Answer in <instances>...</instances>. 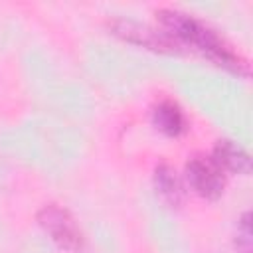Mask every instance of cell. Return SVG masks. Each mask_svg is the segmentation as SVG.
Segmentation results:
<instances>
[{"label": "cell", "instance_id": "1", "mask_svg": "<svg viewBox=\"0 0 253 253\" xmlns=\"http://www.w3.org/2000/svg\"><path fill=\"white\" fill-rule=\"evenodd\" d=\"M156 20L160 24V30L166 32L178 45L188 43L206 53L211 61L217 65L235 71L239 75L249 73V63L210 26L194 18L192 14H186L182 10L174 8H160L156 10Z\"/></svg>", "mask_w": 253, "mask_h": 253}, {"label": "cell", "instance_id": "2", "mask_svg": "<svg viewBox=\"0 0 253 253\" xmlns=\"http://www.w3.org/2000/svg\"><path fill=\"white\" fill-rule=\"evenodd\" d=\"M38 223L43 233L65 251H79L83 247V233L75 217L57 204H45L38 210Z\"/></svg>", "mask_w": 253, "mask_h": 253}, {"label": "cell", "instance_id": "3", "mask_svg": "<svg viewBox=\"0 0 253 253\" xmlns=\"http://www.w3.org/2000/svg\"><path fill=\"white\" fill-rule=\"evenodd\" d=\"M109 30L111 34H115L117 38L152 49V51H162V53H172L176 51L180 45L160 28H152L148 24H140L136 20H128V18H113L109 20Z\"/></svg>", "mask_w": 253, "mask_h": 253}, {"label": "cell", "instance_id": "4", "mask_svg": "<svg viewBox=\"0 0 253 253\" xmlns=\"http://www.w3.org/2000/svg\"><path fill=\"white\" fill-rule=\"evenodd\" d=\"M186 180L192 186V190L206 200H217L225 188L223 170L213 162L211 156L204 154H196L188 160Z\"/></svg>", "mask_w": 253, "mask_h": 253}, {"label": "cell", "instance_id": "5", "mask_svg": "<svg viewBox=\"0 0 253 253\" xmlns=\"http://www.w3.org/2000/svg\"><path fill=\"white\" fill-rule=\"evenodd\" d=\"M211 158L213 162L225 172H233V174H249L251 172V156L249 152L239 146L237 142L229 140V138H221L213 144L211 150Z\"/></svg>", "mask_w": 253, "mask_h": 253}, {"label": "cell", "instance_id": "6", "mask_svg": "<svg viewBox=\"0 0 253 253\" xmlns=\"http://www.w3.org/2000/svg\"><path fill=\"white\" fill-rule=\"evenodd\" d=\"M152 125L168 136H178L186 130V115L178 103L162 99L152 107Z\"/></svg>", "mask_w": 253, "mask_h": 253}, {"label": "cell", "instance_id": "7", "mask_svg": "<svg viewBox=\"0 0 253 253\" xmlns=\"http://www.w3.org/2000/svg\"><path fill=\"white\" fill-rule=\"evenodd\" d=\"M154 188L162 196V200L168 202L170 206H180L184 202V198H186V190H184L182 178L166 162H160L154 168Z\"/></svg>", "mask_w": 253, "mask_h": 253}, {"label": "cell", "instance_id": "8", "mask_svg": "<svg viewBox=\"0 0 253 253\" xmlns=\"http://www.w3.org/2000/svg\"><path fill=\"white\" fill-rule=\"evenodd\" d=\"M251 213L245 211L237 221V235H235V247L239 253H251Z\"/></svg>", "mask_w": 253, "mask_h": 253}]
</instances>
